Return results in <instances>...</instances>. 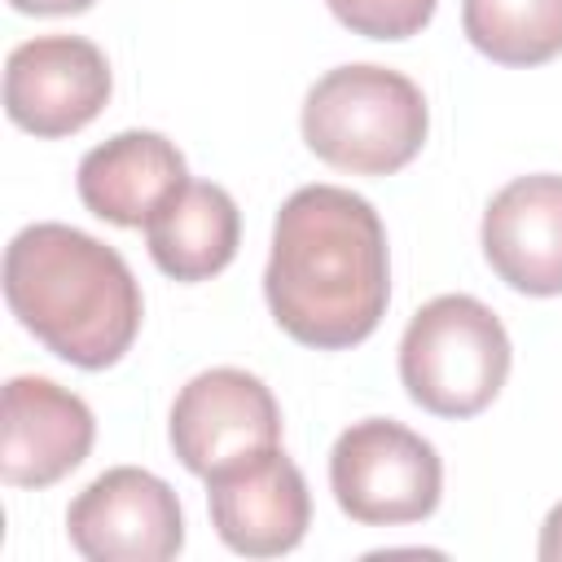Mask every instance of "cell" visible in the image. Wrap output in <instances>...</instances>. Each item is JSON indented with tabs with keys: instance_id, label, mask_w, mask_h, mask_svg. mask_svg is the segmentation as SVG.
Instances as JSON below:
<instances>
[{
	"instance_id": "6da1fadb",
	"label": "cell",
	"mask_w": 562,
	"mask_h": 562,
	"mask_svg": "<svg viewBox=\"0 0 562 562\" xmlns=\"http://www.w3.org/2000/svg\"><path fill=\"white\" fill-rule=\"evenodd\" d=\"M263 299L303 347L347 351L364 342L391 303L386 228L373 202L342 184L294 189L272 224Z\"/></svg>"
},
{
	"instance_id": "7a4b0ae2",
	"label": "cell",
	"mask_w": 562,
	"mask_h": 562,
	"mask_svg": "<svg viewBox=\"0 0 562 562\" xmlns=\"http://www.w3.org/2000/svg\"><path fill=\"white\" fill-rule=\"evenodd\" d=\"M4 299L22 329L75 369L119 364L145 316L127 259L92 233L57 220L26 224L9 241Z\"/></svg>"
},
{
	"instance_id": "3957f363",
	"label": "cell",
	"mask_w": 562,
	"mask_h": 562,
	"mask_svg": "<svg viewBox=\"0 0 562 562\" xmlns=\"http://www.w3.org/2000/svg\"><path fill=\"white\" fill-rule=\"evenodd\" d=\"M299 123L321 162L351 176H391L422 154L430 110L408 75L351 61L325 70L307 88Z\"/></svg>"
},
{
	"instance_id": "277c9868",
	"label": "cell",
	"mask_w": 562,
	"mask_h": 562,
	"mask_svg": "<svg viewBox=\"0 0 562 562\" xmlns=\"http://www.w3.org/2000/svg\"><path fill=\"white\" fill-rule=\"evenodd\" d=\"M509 334L474 294L422 303L400 338V382L435 417L483 413L509 378Z\"/></svg>"
},
{
	"instance_id": "5b68a950",
	"label": "cell",
	"mask_w": 562,
	"mask_h": 562,
	"mask_svg": "<svg viewBox=\"0 0 562 562\" xmlns=\"http://www.w3.org/2000/svg\"><path fill=\"white\" fill-rule=\"evenodd\" d=\"M329 487L351 522L404 527L439 509L443 461L417 430L391 417H364L334 439Z\"/></svg>"
},
{
	"instance_id": "8992f818",
	"label": "cell",
	"mask_w": 562,
	"mask_h": 562,
	"mask_svg": "<svg viewBox=\"0 0 562 562\" xmlns=\"http://www.w3.org/2000/svg\"><path fill=\"white\" fill-rule=\"evenodd\" d=\"M180 465L198 479H211L228 465H241L281 443V408L272 391L233 364L189 378L171 404L167 422Z\"/></svg>"
},
{
	"instance_id": "52a82bcc",
	"label": "cell",
	"mask_w": 562,
	"mask_h": 562,
	"mask_svg": "<svg viewBox=\"0 0 562 562\" xmlns=\"http://www.w3.org/2000/svg\"><path fill=\"white\" fill-rule=\"evenodd\" d=\"M66 536L88 562H167L184 549V514L171 483L114 465L70 501Z\"/></svg>"
},
{
	"instance_id": "ba28073f",
	"label": "cell",
	"mask_w": 562,
	"mask_h": 562,
	"mask_svg": "<svg viewBox=\"0 0 562 562\" xmlns=\"http://www.w3.org/2000/svg\"><path fill=\"white\" fill-rule=\"evenodd\" d=\"M110 92V61L83 35H35L4 61V114L40 140L83 132Z\"/></svg>"
},
{
	"instance_id": "9c48e42d",
	"label": "cell",
	"mask_w": 562,
	"mask_h": 562,
	"mask_svg": "<svg viewBox=\"0 0 562 562\" xmlns=\"http://www.w3.org/2000/svg\"><path fill=\"white\" fill-rule=\"evenodd\" d=\"M215 536L241 558H281L312 527V492L303 470L277 448L206 479Z\"/></svg>"
},
{
	"instance_id": "30bf717a",
	"label": "cell",
	"mask_w": 562,
	"mask_h": 562,
	"mask_svg": "<svg viewBox=\"0 0 562 562\" xmlns=\"http://www.w3.org/2000/svg\"><path fill=\"white\" fill-rule=\"evenodd\" d=\"M97 439L92 408L40 373H18L4 382L0 413V479L9 487H53L83 465Z\"/></svg>"
},
{
	"instance_id": "8fae6325",
	"label": "cell",
	"mask_w": 562,
	"mask_h": 562,
	"mask_svg": "<svg viewBox=\"0 0 562 562\" xmlns=\"http://www.w3.org/2000/svg\"><path fill=\"white\" fill-rule=\"evenodd\" d=\"M479 241L509 290L531 299L562 294V176L536 171L492 193Z\"/></svg>"
},
{
	"instance_id": "7c38bea8",
	"label": "cell",
	"mask_w": 562,
	"mask_h": 562,
	"mask_svg": "<svg viewBox=\"0 0 562 562\" xmlns=\"http://www.w3.org/2000/svg\"><path fill=\"white\" fill-rule=\"evenodd\" d=\"M189 180L184 154L162 132H119L79 158V202L119 228H145L149 215Z\"/></svg>"
},
{
	"instance_id": "4fadbf2b",
	"label": "cell",
	"mask_w": 562,
	"mask_h": 562,
	"mask_svg": "<svg viewBox=\"0 0 562 562\" xmlns=\"http://www.w3.org/2000/svg\"><path fill=\"white\" fill-rule=\"evenodd\" d=\"M149 259L162 277L198 285L220 277L241 246V211L228 189L211 180H184L145 224Z\"/></svg>"
},
{
	"instance_id": "5bb4252c",
	"label": "cell",
	"mask_w": 562,
	"mask_h": 562,
	"mask_svg": "<svg viewBox=\"0 0 562 562\" xmlns=\"http://www.w3.org/2000/svg\"><path fill=\"white\" fill-rule=\"evenodd\" d=\"M461 31L496 66H544L562 53V0H461Z\"/></svg>"
},
{
	"instance_id": "9a60e30c",
	"label": "cell",
	"mask_w": 562,
	"mask_h": 562,
	"mask_svg": "<svg viewBox=\"0 0 562 562\" xmlns=\"http://www.w3.org/2000/svg\"><path fill=\"white\" fill-rule=\"evenodd\" d=\"M329 13L364 40H408L430 26L439 0H325Z\"/></svg>"
},
{
	"instance_id": "2e32d148",
	"label": "cell",
	"mask_w": 562,
	"mask_h": 562,
	"mask_svg": "<svg viewBox=\"0 0 562 562\" xmlns=\"http://www.w3.org/2000/svg\"><path fill=\"white\" fill-rule=\"evenodd\" d=\"M540 562H562V501L549 509L544 527H540V544H536Z\"/></svg>"
},
{
	"instance_id": "e0dca14e",
	"label": "cell",
	"mask_w": 562,
	"mask_h": 562,
	"mask_svg": "<svg viewBox=\"0 0 562 562\" xmlns=\"http://www.w3.org/2000/svg\"><path fill=\"white\" fill-rule=\"evenodd\" d=\"M18 13H40V18H57V13H83L92 9V0H9Z\"/></svg>"
}]
</instances>
